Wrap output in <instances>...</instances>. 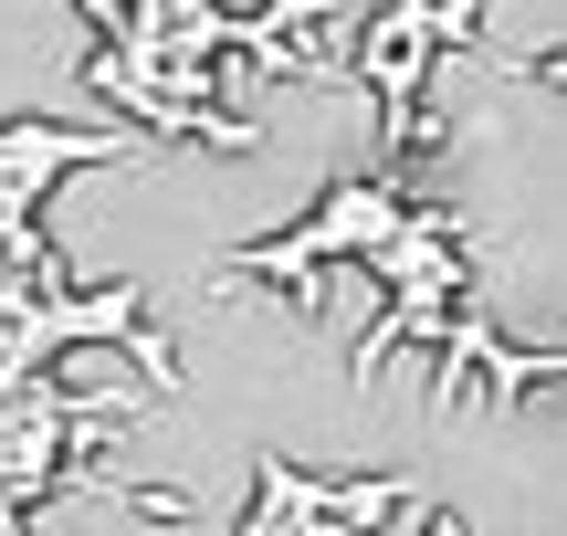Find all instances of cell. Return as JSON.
Masks as SVG:
<instances>
[{"label": "cell", "instance_id": "6da1fadb", "mask_svg": "<svg viewBox=\"0 0 567 536\" xmlns=\"http://www.w3.org/2000/svg\"><path fill=\"white\" fill-rule=\"evenodd\" d=\"M337 252H358V264L389 285V316L368 327L358 379H379L400 337H431V348H442L452 295H463V221H452V210H410L389 179H337V189L316 200V221L274 231V243H243V252L221 264V295L252 285V274H284V285L316 295V264H337Z\"/></svg>", "mask_w": 567, "mask_h": 536}, {"label": "cell", "instance_id": "7a4b0ae2", "mask_svg": "<svg viewBox=\"0 0 567 536\" xmlns=\"http://www.w3.org/2000/svg\"><path fill=\"white\" fill-rule=\"evenodd\" d=\"M473 11H484V0H389V11L368 21V42H358V53H368L358 84H379V137L400 147V158L421 147V74L473 32Z\"/></svg>", "mask_w": 567, "mask_h": 536}, {"label": "cell", "instance_id": "3957f363", "mask_svg": "<svg viewBox=\"0 0 567 536\" xmlns=\"http://www.w3.org/2000/svg\"><path fill=\"white\" fill-rule=\"evenodd\" d=\"M400 495H410L400 474H368V484H305V474H284V463H264V495H252V526H243V536H368Z\"/></svg>", "mask_w": 567, "mask_h": 536}, {"label": "cell", "instance_id": "277c9868", "mask_svg": "<svg viewBox=\"0 0 567 536\" xmlns=\"http://www.w3.org/2000/svg\"><path fill=\"white\" fill-rule=\"evenodd\" d=\"M515 74H547V84H567V53H547V63H515Z\"/></svg>", "mask_w": 567, "mask_h": 536}]
</instances>
